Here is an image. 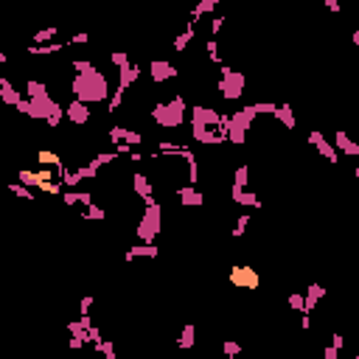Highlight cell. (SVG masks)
<instances>
[{
	"mask_svg": "<svg viewBox=\"0 0 359 359\" xmlns=\"http://www.w3.org/2000/svg\"><path fill=\"white\" fill-rule=\"evenodd\" d=\"M227 281H230V286H236V289L258 292L261 289V272L255 267H250V264H236V267H230V272H227Z\"/></svg>",
	"mask_w": 359,
	"mask_h": 359,
	"instance_id": "1",
	"label": "cell"
},
{
	"mask_svg": "<svg viewBox=\"0 0 359 359\" xmlns=\"http://www.w3.org/2000/svg\"><path fill=\"white\" fill-rule=\"evenodd\" d=\"M20 180H23V185H34V188L48 191V194H59V191H62V185L54 183V174H51V169H40V171L23 169V171H20Z\"/></svg>",
	"mask_w": 359,
	"mask_h": 359,
	"instance_id": "2",
	"label": "cell"
},
{
	"mask_svg": "<svg viewBox=\"0 0 359 359\" xmlns=\"http://www.w3.org/2000/svg\"><path fill=\"white\" fill-rule=\"evenodd\" d=\"M37 160L43 163V166H51V169H59V166H62V157H59L54 149H40V152H37Z\"/></svg>",
	"mask_w": 359,
	"mask_h": 359,
	"instance_id": "3",
	"label": "cell"
},
{
	"mask_svg": "<svg viewBox=\"0 0 359 359\" xmlns=\"http://www.w3.org/2000/svg\"><path fill=\"white\" fill-rule=\"evenodd\" d=\"M311 143L320 149V155H323V157H328V160H337V152H334V149H331L328 143L320 138V132H311Z\"/></svg>",
	"mask_w": 359,
	"mask_h": 359,
	"instance_id": "4",
	"label": "cell"
},
{
	"mask_svg": "<svg viewBox=\"0 0 359 359\" xmlns=\"http://www.w3.org/2000/svg\"><path fill=\"white\" fill-rule=\"evenodd\" d=\"M155 79L160 82V79H169V76H174V68H171L169 62H155Z\"/></svg>",
	"mask_w": 359,
	"mask_h": 359,
	"instance_id": "5",
	"label": "cell"
},
{
	"mask_svg": "<svg viewBox=\"0 0 359 359\" xmlns=\"http://www.w3.org/2000/svg\"><path fill=\"white\" fill-rule=\"evenodd\" d=\"M180 345H183V348H188V345H194V325H188V328L183 331V339H180Z\"/></svg>",
	"mask_w": 359,
	"mask_h": 359,
	"instance_id": "6",
	"label": "cell"
},
{
	"mask_svg": "<svg viewBox=\"0 0 359 359\" xmlns=\"http://www.w3.org/2000/svg\"><path fill=\"white\" fill-rule=\"evenodd\" d=\"M54 34H57V29H45V31H40V34H37L34 40H37V43H45V40H51Z\"/></svg>",
	"mask_w": 359,
	"mask_h": 359,
	"instance_id": "7",
	"label": "cell"
},
{
	"mask_svg": "<svg viewBox=\"0 0 359 359\" xmlns=\"http://www.w3.org/2000/svg\"><path fill=\"white\" fill-rule=\"evenodd\" d=\"M353 43H356V45H359V31H353Z\"/></svg>",
	"mask_w": 359,
	"mask_h": 359,
	"instance_id": "8",
	"label": "cell"
}]
</instances>
